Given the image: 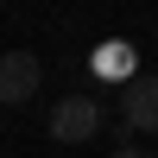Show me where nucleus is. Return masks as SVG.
I'll return each mask as SVG.
<instances>
[{
	"label": "nucleus",
	"instance_id": "obj_1",
	"mask_svg": "<svg viewBox=\"0 0 158 158\" xmlns=\"http://www.w3.org/2000/svg\"><path fill=\"white\" fill-rule=\"evenodd\" d=\"M101 133V101L95 95H63L51 108V139L57 146H82V139Z\"/></svg>",
	"mask_w": 158,
	"mask_h": 158
},
{
	"label": "nucleus",
	"instance_id": "obj_2",
	"mask_svg": "<svg viewBox=\"0 0 158 158\" xmlns=\"http://www.w3.org/2000/svg\"><path fill=\"white\" fill-rule=\"evenodd\" d=\"M44 82V63L32 51H0V108H25Z\"/></svg>",
	"mask_w": 158,
	"mask_h": 158
},
{
	"label": "nucleus",
	"instance_id": "obj_3",
	"mask_svg": "<svg viewBox=\"0 0 158 158\" xmlns=\"http://www.w3.org/2000/svg\"><path fill=\"white\" fill-rule=\"evenodd\" d=\"M120 127L127 133H158V76H133L120 89Z\"/></svg>",
	"mask_w": 158,
	"mask_h": 158
},
{
	"label": "nucleus",
	"instance_id": "obj_4",
	"mask_svg": "<svg viewBox=\"0 0 158 158\" xmlns=\"http://www.w3.org/2000/svg\"><path fill=\"white\" fill-rule=\"evenodd\" d=\"M95 70L101 76H120V89H127V82H133V51H127V44H101L95 51Z\"/></svg>",
	"mask_w": 158,
	"mask_h": 158
},
{
	"label": "nucleus",
	"instance_id": "obj_5",
	"mask_svg": "<svg viewBox=\"0 0 158 158\" xmlns=\"http://www.w3.org/2000/svg\"><path fill=\"white\" fill-rule=\"evenodd\" d=\"M108 158H152V152H146V146H114Z\"/></svg>",
	"mask_w": 158,
	"mask_h": 158
}]
</instances>
